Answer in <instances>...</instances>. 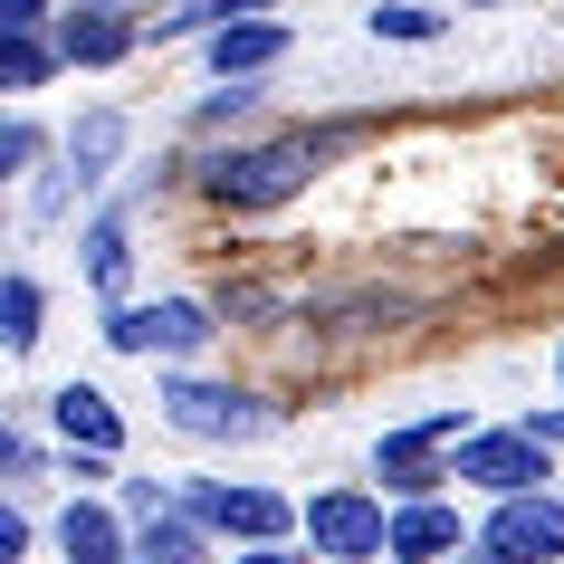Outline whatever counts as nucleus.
Returning a JSON list of instances; mask_svg holds the SVG:
<instances>
[{
	"label": "nucleus",
	"instance_id": "obj_5",
	"mask_svg": "<svg viewBox=\"0 0 564 564\" xmlns=\"http://www.w3.org/2000/svg\"><path fill=\"white\" fill-rule=\"evenodd\" d=\"M449 478L498 488V498H527V488H545V441H535V431H469Z\"/></svg>",
	"mask_w": 564,
	"mask_h": 564
},
{
	"label": "nucleus",
	"instance_id": "obj_20",
	"mask_svg": "<svg viewBox=\"0 0 564 564\" xmlns=\"http://www.w3.org/2000/svg\"><path fill=\"white\" fill-rule=\"evenodd\" d=\"M124 507H134V517H173V498H163L153 478H134V488H124Z\"/></svg>",
	"mask_w": 564,
	"mask_h": 564
},
{
	"label": "nucleus",
	"instance_id": "obj_4",
	"mask_svg": "<svg viewBox=\"0 0 564 564\" xmlns=\"http://www.w3.org/2000/svg\"><path fill=\"white\" fill-rule=\"evenodd\" d=\"M555 555H564V507L545 498V488L507 498L498 517H488V535H478V564H555Z\"/></svg>",
	"mask_w": 564,
	"mask_h": 564
},
{
	"label": "nucleus",
	"instance_id": "obj_13",
	"mask_svg": "<svg viewBox=\"0 0 564 564\" xmlns=\"http://www.w3.org/2000/svg\"><path fill=\"white\" fill-rule=\"evenodd\" d=\"M58 545H67V564H116L124 555L106 507H67V517H58Z\"/></svg>",
	"mask_w": 564,
	"mask_h": 564
},
{
	"label": "nucleus",
	"instance_id": "obj_21",
	"mask_svg": "<svg viewBox=\"0 0 564 564\" xmlns=\"http://www.w3.org/2000/svg\"><path fill=\"white\" fill-rule=\"evenodd\" d=\"M230 10H268V0H192V20H230ZM182 20V30H192Z\"/></svg>",
	"mask_w": 564,
	"mask_h": 564
},
{
	"label": "nucleus",
	"instance_id": "obj_7",
	"mask_svg": "<svg viewBox=\"0 0 564 564\" xmlns=\"http://www.w3.org/2000/svg\"><path fill=\"white\" fill-rule=\"evenodd\" d=\"M449 441H469V421H459V412H431L421 431H392L373 459H383V478L402 488V498H421V488H441V449Z\"/></svg>",
	"mask_w": 564,
	"mask_h": 564
},
{
	"label": "nucleus",
	"instance_id": "obj_1",
	"mask_svg": "<svg viewBox=\"0 0 564 564\" xmlns=\"http://www.w3.org/2000/svg\"><path fill=\"white\" fill-rule=\"evenodd\" d=\"M306 545L335 555V564H373V555H392V517L364 488H326V498L306 507Z\"/></svg>",
	"mask_w": 564,
	"mask_h": 564
},
{
	"label": "nucleus",
	"instance_id": "obj_9",
	"mask_svg": "<svg viewBox=\"0 0 564 564\" xmlns=\"http://www.w3.org/2000/svg\"><path fill=\"white\" fill-rule=\"evenodd\" d=\"M124 48H134V20H124V10H106V0H96V10H67V30H58L67 67H116Z\"/></svg>",
	"mask_w": 564,
	"mask_h": 564
},
{
	"label": "nucleus",
	"instance_id": "obj_17",
	"mask_svg": "<svg viewBox=\"0 0 564 564\" xmlns=\"http://www.w3.org/2000/svg\"><path fill=\"white\" fill-rule=\"evenodd\" d=\"M124 268H134V249H124V220H106V230L87 239V278L106 288V297H116V288H124Z\"/></svg>",
	"mask_w": 564,
	"mask_h": 564
},
{
	"label": "nucleus",
	"instance_id": "obj_23",
	"mask_svg": "<svg viewBox=\"0 0 564 564\" xmlns=\"http://www.w3.org/2000/svg\"><path fill=\"white\" fill-rule=\"evenodd\" d=\"M527 431H535V441H545V449H564V412H545V421H527Z\"/></svg>",
	"mask_w": 564,
	"mask_h": 564
},
{
	"label": "nucleus",
	"instance_id": "obj_16",
	"mask_svg": "<svg viewBox=\"0 0 564 564\" xmlns=\"http://www.w3.org/2000/svg\"><path fill=\"white\" fill-rule=\"evenodd\" d=\"M0 335H10V355H30V345H39V288H30V278L0 288Z\"/></svg>",
	"mask_w": 564,
	"mask_h": 564
},
{
	"label": "nucleus",
	"instance_id": "obj_11",
	"mask_svg": "<svg viewBox=\"0 0 564 564\" xmlns=\"http://www.w3.org/2000/svg\"><path fill=\"white\" fill-rule=\"evenodd\" d=\"M48 412H58L67 449H106V459H116V449H124V421L106 412V392H96V383H67L58 402H48Z\"/></svg>",
	"mask_w": 564,
	"mask_h": 564
},
{
	"label": "nucleus",
	"instance_id": "obj_12",
	"mask_svg": "<svg viewBox=\"0 0 564 564\" xmlns=\"http://www.w3.org/2000/svg\"><path fill=\"white\" fill-rule=\"evenodd\" d=\"M449 545H459V517H449V507L412 498L392 517V564H431V555H449Z\"/></svg>",
	"mask_w": 564,
	"mask_h": 564
},
{
	"label": "nucleus",
	"instance_id": "obj_2",
	"mask_svg": "<svg viewBox=\"0 0 564 564\" xmlns=\"http://www.w3.org/2000/svg\"><path fill=\"white\" fill-rule=\"evenodd\" d=\"M316 163H326V144H316V134H297V144H268V153H230V163L210 173V192H220V202H239V210H259V202H288Z\"/></svg>",
	"mask_w": 564,
	"mask_h": 564
},
{
	"label": "nucleus",
	"instance_id": "obj_18",
	"mask_svg": "<svg viewBox=\"0 0 564 564\" xmlns=\"http://www.w3.org/2000/svg\"><path fill=\"white\" fill-rule=\"evenodd\" d=\"M0 77H10V87H39V77H48V48H39L30 30H10V48H0Z\"/></svg>",
	"mask_w": 564,
	"mask_h": 564
},
{
	"label": "nucleus",
	"instance_id": "obj_14",
	"mask_svg": "<svg viewBox=\"0 0 564 564\" xmlns=\"http://www.w3.org/2000/svg\"><path fill=\"white\" fill-rule=\"evenodd\" d=\"M116 153H124V116H87L77 134H67V173H87V182H96Z\"/></svg>",
	"mask_w": 564,
	"mask_h": 564
},
{
	"label": "nucleus",
	"instance_id": "obj_6",
	"mask_svg": "<svg viewBox=\"0 0 564 564\" xmlns=\"http://www.w3.org/2000/svg\"><path fill=\"white\" fill-rule=\"evenodd\" d=\"M106 345H116V355H202V345H210V316L192 297L116 306V316H106Z\"/></svg>",
	"mask_w": 564,
	"mask_h": 564
},
{
	"label": "nucleus",
	"instance_id": "obj_8",
	"mask_svg": "<svg viewBox=\"0 0 564 564\" xmlns=\"http://www.w3.org/2000/svg\"><path fill=\"white\" fill-rule=\"evenodd\" d=\"M192 517L210 535H259V545H278V535L297 527V507L268 498V488H192Z\"/></svg>",
	"mask_w": 564,
	"mask_h": 564
},
{
	"label": "nucleus",
	"instance_id": "obj_25",
	"mask_svg": "<svg viewBox=\"0 0 564 564\" xmlns=\"http://www.w3.org/2000/svg\"><path fill=\"white\" fill-rule=\"evenodd\" d=\"M116 564H153V555H116Z\"/></svg>",
	"mask_w": 564,
	"mask_h": 564
},
{
	"label": "nucleus",
	"instance_id": "obj_24",
	"mask_svg": "<svg viewBox=\"0 0 564 564\" xmlns=\"http://www.w3.org/2000/svg\"><path fill=\"white\" fill-rule=\"evenodd\" d=\"M239 564H306V555H239Z\"/></svg>",
	"mask_w": 564,
	"mask_h": 564
},
{
	"label": "nucleus",
	"instance_id": "obj_10",
	"mask_svg": "<svg viewBox=\"0 0 564 564\" xmlns=\"http://www.w3.org/2000/svg\"><path fill=\"white\" fill-rule=\"evenodd\" d=\"M268 58H288V30H278V20H220V30H210V67H220V77H259Z\"/></svg>",
	"mask_w": 564,
	"mask_h": 564
},
{
	"label": "nucleus",
	"instance_id": "obj_3",
	"mask_svg": "<svg viewBox=\"0 0 564 564\" xmlns=\"http://www.w3.org/2000/svg\"><path fill=\"white\" fill-rule=\"evenodd\" d=\"M163 421L182 441H259L278 412L249 402V392H220V383H163Z\"/></svg>",
	"mask_w": 564,
	"mask_h": 564
},
{
	"label": "nucleus",
	"instance_id": "obj_22",
	"mask_svg": "<svg viewBox=\"0 0 564 564\" xmlns=\"http://www.w3.org/2000/svg\"><path fill=\"white\" fill-rule=\"evenodd\" d=\"M0 30H39V0H0Z\"/></svg>",
	"mask_w": 564,
	"mask_h": 564
},
{
	"label": "nucleus",
	"instance_id": "obj_15",
	"mask_svg": "<svg viewBox=\"0 0 564 564\" xmlns=\"http://www.w3.org/2000/svg\"><path fill=\"white\" fill-rule=\"evenodd\" d=\"M134 555H153V564H202L210 545H202V517L182 527V517H144V545Z\"/></svg>",
	"mask_w": 564,
	"mask_h": 564
},
{
	"label": "nucleus",
	"instance_id": "obj_19",
	"mask_svg": "<svg viewBox=\"0 0 564 564\" xmlns=\"http://www.w3.org/2000/svg\"><path fill=\"white\" fill-rule=\"evenodd\" d=\"M441 20L431 10H412V0H392V10H373V39H431Z\"/></svg>",
	"mask_w": 564,
	"mask_h": 564
}]
</instances>
